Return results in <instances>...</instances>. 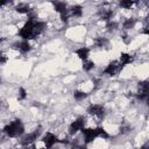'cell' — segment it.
Listing matches in <instances>:
<instances>
[{"label": "cell", "mask_w": 149, "mask_h": 149, "mask_svg": "<svg viewBox=\"0 0 149 149\" xmlns=\"http://www.w3.org/2000/svg\"><path fill=\"white\" fill-rule=\"evenodd\" d=\"M83 136H84V144H88L93 142L97 139H108V133L102 127H95V128H84L81 129Z\"/></svg>", "instance_id": "obj_1"}, {"label": "cell", "mask_w": 149, "mask_h": 149, "mask_svg": "<svg viewBox=\"0 0 149 149\" xmlns=\"http://www.w3.org/2000/svg\"><path fill=\"white\" fill-rule=\"evenodd\" d=\"M2 132L8 137H19L24 133V126L20 119H15L2 128Z\"/></svg>", "instance_id": "obj_2"}, {"label": "cell", "mask_w": 149, "mask_h": 149, "mask_svg": "<svg viewBox=\"0 0 149 149\" xmlns=\"http://www.w3.org/2000/svg\"><path fill=\"white\" fill-rule=\"evenodd\" d=\"M41 134H42V127L38 126L36 129H34V132L28 133V134H26L21 137V144L23 147H27V146H30V144L35 143L37 141V139H40Z\"/></svg>", "instance_id": "obj_3"}, {"label": "cell", "mask_w": 149, "mask_h": 149, "mask_svg": "<svg viewBox=\"0 0 149 149\" xmlns=\"http://www.w3.org/2000/svg\"><path fill=\"white\" fill-rule=\"evenodd\" d=\"M85 125H86V118L85 116H78L74 121H72L69 126V134L70 135H74L77 134L78 132H80L81 129L85 128Z\"/></svg>", "instance_id": "obj_4"}, {"label": "cell", "mask_w": 149, "mask_h": 149, "mask_svg": "<svg viewBox=\"0 0 149 149\" xmlns=\"http://www.w3.org/2000/svg\"><path fill=\"white\" fill-rule=\"evenodd\" d=\"M136 98L141 101H147L149 98V86L148 81H139L137 83V92H136Z\"/></svg>", "instance_id": "obj_5"}, {"label": "cell", "mask_w": 149, "mask_h": 149, "mask_svg": "<svg viewBox=\"0 0 149 149\" xmlns=\"http://www.w3.org/2000/svg\"><path fill=\"white\" fill-rule=\"evenodd\" d=\"M87 113H88L91 116L101 120V119H104L106 112H105V107H104L102 105L92 104V105H90V106L87 107Z\"/></svg>", "instance_id": "obj_6"}, {"label": "cell", "mask_w": 149, "mask_h": 149, "mask_svg": "<svg viewBox=\"0 0 149 149\" xmlns=\"http://www.w3.org/2000/svg\"><path fill=\"white\" fill-rule=\"evenodd\" d=\"M37 21V20H36ZM34 22L35 21H27L23 27L20 29L19 31V36L22 38V40H33V27H34Z\"/></svg>", "instance_id": "obj_7"}, {"label": "cell", "mask_w": 149, "mask_h": 149, "mask_svg": "<svg viewBox=\"0 0 149 149\" xmlns=\"http://www.w3.org/2000/svg\"><path fill=\"white\" fill-rule=\"evenodd\" d=\"M58 141H59L58 137L54 133H51V132H47L41 137V142L43 143V146H44L45 149H51L56 143H58Z\"/></svg>", "instance_id": "obj_8"}, {"label": "cell", "mask_w": 149, "mask_h": 149, "mask_svg": "<svg viewBox=\"0 0 149 149\" xmlns=\"http://www.w3.org/2000/svg\"><path fill=\"white\" fill-rule=\"evenodd\" d=\"M121 70H122V66L120 65L119 61L115 59V61H112V62H109L107 64V66L105 68V70L102 71V73L113 77V76H116Z\"/></svg>", "instance_id": "obj_9"}, {"label": "cell", "mask_w": 149, "mask_h": 149, "mask_svg": "<svg viewBox=\"0 0 149 149\" xmlns=\"http://www.w3.org/2000/svg\"><path fill=\"white\" fill-rule=\"evenodd\" d=\"M12 48L13 49H15V50H17V51H20L21 54H27V52H29L30 50H31V44L29 43V41H27V40H22V41H16V42H14L13 44H12Z\"/></svg>", "instance_id": "obj_10"}, {"label": "cell", "mask_w": 149, "mask_h": 149, "mask_svg": "<svg viewBox=\"0 0 149 149\" xmlns=\"http://www.w3.org/2000/svg\"><path fill=\"white\" fill-rule=\"evenodd\" d=\"M113 10L112 9H108V8H100L98 10V16L100 20H104V21H111L112 20V16H113Z\"/></svg>", "instance_id": "obj_11"}, {"label": "cell", "mask_w": 149, "mask_h": 149, "mask_svg": "<svg viewBox=\"0 0 149 149\" xmlns=\"http://www.w3.org/2000/svg\"><path fill=\"white\" fill-rule=\"evenodd\" d=\"M134 61V56L130 55V54H127V52H121L120 54V58H119V63L120 65L123 68L125 65H128L130 63H133Z\"/></svg>", "instance_id": "obj_12"}, {"label": "cell", "mask_w": 149, "mask_h": 149, "mask_svg": "<svg viewBox=\"0 0 149 149\" xmlns=\"http://www.w3.org/2000/svg\"><path fill=\"white\" fill-rule=\"evenodd\" d=\"M76 55H77V57H78L79 59L85 61V59H87V58H88L90 49H88V48H86V47H81V48H79V49H77V50H76Z\"/></svg>", "instance_id": "obj_13"}, {"label": "cell", "mask_w": 149, "mask_h": 149, "mask_svg": "<svg viewBox=\"0 0 149 149\" xmlns=\"http://www.w3.org/2000/svg\"><path fill=\"white\" fill-rule=\"evenodd\" d=\"M52 6H54V9L57 13H59V14L64 13L65 10H68V3L66 2H63V1H54L52 2Z\"/></svg>", "instance_id": "obj_14"}, {"label": "cell", "mask_w": 149, "mask_h": 149, "mask_svg": "<svg viewBox=\"0 0 149 149\" xmlns=\"http://www.w3.org/2000/svg\"><path fill=\"white\" fill-rule=\"evenodd\" d=\"M30 10H31L30 5L26 2H21L17 6H15V12H17L19 14H28Z\"/></svg>", "instance_id": "obj_15"}, {"label": "cell", "mask_w": 149, "mask_h": 149, "mask_svg": "<svg viewBox=\"0 0 149 149\" xmlns=\"http://www.w3.org/2000/svg\"><path fill=\"white\" fill-rule=\"evenodd\" d=\"M69 12H70V15L71 16L80 17L83 15V7L80 5H74V6H72V7L69 8Z\"/></svg>", "instance_id": "obj_16"}, {"label": "cell", "mask_w": 149, "mask_h": 149, "mask_svg": "<svg viewBox=\"0 0 149 149\" xmlns=\"http://www.w3.org/2000/svg\"><path fill=\"white\" fill-rule=\"evenodd\" d=\"M135 23H136V20H135L134 17H128V19H126V20L123 21V23H122V28H123L125 30L133 29L134 26H135Z\"/></svg>", "instance_id": "obj_17"}, {"label": "cell", "mask_w": 149, "mask_h": 149, "mask_svg": "<svg viewBox=\"0 0 149 149\" xmlns=\"http://www.w3.org/2000/svg\"><path fill=\"white\" fill-rule=\"evenodd\" d=\"M93 44H94V47H97V48H104V47H107L108 40H107L106 37H97V38H94Z\"/></svg>", "instance_id": "obj_18"}, {"label": "cell", "mask_w": 149, "mask_h": 149, "mask_svg": "<svg viewBox=\"0 0 149 149\" xmlns=\"http://www.w3.org/2000/svg\"><path fill=\"white\" fill-rule=\"evenodd\" d=\"M94 66H95V64H94L93 61H90L88 58L85 59V61H83V70H84V71L88 72V71H91Z\"/></svg>", "instance_id": "obj_19"}, {"label": "cell", "mask_w": 149, "mask_h": 149, "mask_svg": "<svg viewBox=\"0 0 149 149\" xmlns=\"http://www.w3.org/2000/svg\"><path fill=\"white\" fill-rule=\"evenodd\" d=\"M86 97H87V93L84 92V91H81V90H76V91L73 92V98H74L77 101H81V100H84Z\"/></svg>", "instance_id": "obj_20"}, {"label": "cell", "mask_w": 149, "mask_h": 149, "mask_svg": "<svg viewBox=\"0 0 149 149\" xmlns=\"http://www.w3.org/2000/svg\"><path fill=\"white\" fill-rule=\"evenodd\" d=\"M136 3V1H133V0H122L119 2L120 7L121 8H125V9H129L132 6H134Z\"/></svg>", "instance_id": "obj_21"}, {"label": "cell", "mask_w": 149, "mask_h": 149, "mask_svg": "<svg viewBox=\"0 0 149 149\" xmlns=\"http://www.w3.org/2000/svg\"><path fill=\"white\" fill-rule=\"evenodd\" d=\"M118 27H119V24L114 21H108L107 24H106V28H107L108 31H114V30L118 29Z\"/></svg>", "instance_id": "obj_22"}, {"label": "cell", "mask_w": 149, "mask_h": 149, "mask_svg": "<svg viewBox=\"0 0 149 149\" xmlns=\"http://www.w3.org/2000/svg\"><path fill=\"white\" fill-rule=\"evenodd\" d=\"M7 62H8V56H7V54H6L5 51L0 50V65L6 64Z\"/></svg>", "instance_id": "obj_23"}, {"label": "cell", "mask_w": 149, "mask_h": 149, "mask_svg": "<svg viewBox=\"0 0 149 149\" xmlns=\"http://www.w3.org/2000/svg\"><path fill=\"white\" fill-rule=\"evenodd\" d=\"M26 98H27V91H26V88L20 87V88H19V95H17V99H19V100H24Z\"/></svg>", "instance_id": "obj_24"}, {"label": "cell", "mask_w": 149, "mask_h": 149, "mask_svg": "<svg viewBox=\"0 0 149 149\" xmlns=\"http://www.w3.org/2000/svg\"><path fill=\"white\" fill-rule=\"evenodd\" d=\"M61 15V20L63 21V22H68L69 21V17L71 16L70 15V12H69V8H68V10H65L64 13H62V14H59Z\"/></svg>", "instance_id": "obj_25"}, {"label": "cell", "mask_w": 149, "mask_h": 149, "mask_svg": "<svg viewBox=\"0 0 149 149\" xmlns=\"http://www.w3.org/2000/svg\"><path fill=\"white\" fill-rule=\"evenodd\" d=\"M130 127L129 126H121L120 127V134H127V133H129L130 132Z\"/></svg>", "instance_id": "obj_26"}, {"label": "cell", "mask_w": 149, "mask_h": 149, "mask_svg": "<svg viewBox=\"0 0 149 149\" xmlns=\"http://www.w3.org/2000/svg\"><path fill=\"white\" fill-rule=\"evenodd\" d=\"M23 149H37V148H36L35 143H33V144H30V146H27V147H24Z\"/></svg>", "instance_id": "obj_27"}, {"label": "cell", "mask_w": 149, "mask_h": 149, "mask_svg": "<svg viewBox=\"0 0 149 149\" xmlns=\"http://www.w3.org/2000/svg\"><path fill=\"white\" fill-rule=\"evenodd\" d=\"M8 2H9V1H7V0H0V7H1V6H6Z\"/></svg>", "instance_id": "obj_28"}, {"label": "cell", "mask_w": 149, "mask_h": 149, "mask_svg": "<svg viewBox=\"0 0 149 149\" xmlns=\"http://www.w3.org/2000/svg\"><path fill=\"white\" fill-rule=\"evenodd\" d=\"M140 149H149V143H144Z\"/></svg>", "instance_id": "obj_29"}, {"label": "cell", "mask_w": 149, "mask_h": 149, "mask_svg": "<svg viewBox=\"0 0 149 149\" xmlns=\"http://www.w3.org/2000/svg\"><path fill=\"white\" fill-rule=\"evenodd\" d=\"M1 83H2V79H1V77H0V84H1Z\"/></svg>", "instance_id": "obj_30"}, {"label": "cell", "mask_w": 149, "mask_h": 149, "mask_svg": "<svg viewBox=\"0 0 149 149\" xmlns=\"http://www.w3.org/2000/svg\"><path fill=\"white\" fill-rule=\"evenodd\" d=\"M0 107H1V100H0Z\"/></svg>", "instance_id": "obj_31"}]
</instances>
